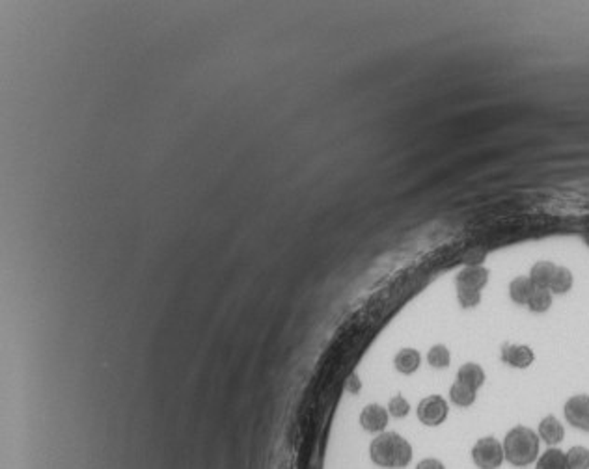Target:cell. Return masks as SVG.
Wrapping results in <instances>:
<instances>
[{
    "instance_id": "cell-6",
    "label": "cell",
    "mask_w": 589,
    "mask_h": 469,
    "mask_svg": "<svg viewBox=\"0 0 589 469\" xmlns=\"http://www.w3.org/2000/svg\"><path fill=\"white\" fill-rule=\"evenodd\" d=\"M388 408H383L381 404H368L360 414V425L366 432H371V434L384 432L388 426Z\"/></svg>"
},
{
    "instance_id": "cell-12",
    "label": "cell",
    "mask_w": 589,
    "mask_h": 469,
    "mask_svg": "<svg viewBox=\"0 0 589 469\" xmlns=\"http://www.w3.org/2000/svg\"><path fill=\"white\" fill-rule=\"evenodd\" d=\"M536 291V285L531 284L530 276H519L509 284L511 300L519 306H528V300Z\"/></svg>"
},
{
    "instance_id": "cell-24",
    "label": "cell",
    "mask_w": 589,
    "mask_h": 469,
    "mask_svg": "<svg viewBox=\"0 0 589 469\" xmlns=\"http://www.w3.org/2000/svg\"><path fill=\"white\" fill-rule=\"evenodd\" d=\"M360 386H362V384H360L359 377H356V374H351V378H349V386H347V389L351 391V393H356V391L360 389Z\"/></svg>"
},
{
    "instance_id": "cell-19",
    "label": "cell",
    "mask_w": 589,
    "mask_h": 469,
    "mask_svg": "<svg viewBox=\"0 0 589 469\" xmlns=\"http://www.w3.org/2000/svg\"><path fill=\"white\" fill-rule=\"evenodd\" d=\"M567 462H569L571 469H589V449L588 447H582V445H576V447H571L567 453Z\"/></svg>"
},
{
    "instance_id": "cell-15",
    "label": "cell",
    "mask_w": 589,
    "mask_h": 469,
    "mask_svg": "<svg viewBox=\"0 0 589 469\" xmlns=\"http://www.w3.org/2000/svg\"><path fill=\"white\" fill-rule=\"evenodd\" d=\"M450 399L455 406H461V408H468L476 402V389L465 386L462 382L457 380L455 384L450 389Z\"/></svg>"
},
{
    "instance_id": "cell-13",
    "label": "cell",
    "mask_w": 589,
    "mask_h": 469,
    "mask_svg": "<svg viewBox=\"0 0 589 469\" xmlns=\"http://www.w3.org/2000/svg\"><path fill=\"white\" fill-rule=\"evenodd\" d=\"M556 269L558 266L552 261H539V263H536L530 270L531 284L536 285V289H550Z\"/></svg>"
},
{
    "instance_id": "cell-21",
    "label": "cell",
    "mask_w": 589,
    "mask_h": 469,
    "mask_svg": "<svg viewBox=\"0 0 589 469\" xmlns=\"http://www.w3.org/2000/svg\"><path fill=\"white\" fill-rule=\"evenodd\" d=\"M408 411H410V404H408V401L405 399V397L396 395L393 399H390V402H388L390 416L396 417V419H403V417L408 416Z\"/></svg>"
},
{
    "instance_id": "cell-14",
    "label": "cell",
    "mask_w": 589,
    "mask_h": 469,
    "mask_svg": "<svg viewBox=\"0 0 589 469\" xmlns=\"http://www.w3.org/2000/svg\"><path fill=\"white\" fill-rule=\"evenodd\" d=\"M536 469H571L569 462H567V455L563 451L556 449V447H550L546 449L543 455L537 458V468Z\"/></svg>"
},
{
    "instance_id": "cell-18",
    "label": "cell",
    "mask_w": 589,
    "mask_h": 469,
    "mask_svg": "<svg viewBox=\"0 0 589 469\" xmlns=\"http://www.w3.org/2000/svg\"><path fill=\"white\" fill-rule=\"evenodd\" d=\"M428 362L435 369H446L452 363V352H450V348L446 345H435L429 350Z\"/></svg>"
},
{
    "instance_id": "cell-5",
    "label": "cell",
    "mask_w": 589,
    "mask_h": 469,
    "mask_svg": "<svg viewBox=\"0 0 589 469\" xmlns=\"http://www.w3.org/2000/svg\"><path fill=\"white\" fill-rule=\"evenodd\" d=\"M565 419L575 428L589 432V395H573L563 406Z\"/></svg>"
},
{
    "instance_id": "cell-23",
    "label": "cell",
    "mask_w": 589,
    "mask_h": 469,
    "mask_svg": "<svg viewBox=\"0 0 589 469\" xmlns=\"http://www.w3.org/2000/svg\"><path fill=\"white\" fill-rule=\"evenodd\" d=\"M416 469H446V465L437 458H425L416 465Z\"/></svg>"
},
{
    "instance_id": "cell-4",
    "label": "cell",
    "mask_w": 589,
    "mask_h": 469,
    "mask_svg": "<svg viewBox=\"0 0 589 469\" xmlns=\"http://www.w3.org/2000/svg\"><path fill=\"white\" fill-rule=\"evenodd\" d=\"M447 402L444 397L431 395L425 397L418 404V419L422 421L425 426H438L447 419Z\"/></svg>"
},
{
    "instance_id": "cell-3",
    "label": "cell",
    "mask_w": 589,
    "mask_h": 469,
    "mask_svg": "<svg viewBox=\"0 0 589 469\" xmlns=\"http://www.w3.org/2000/svg\"><path fill=\"white\" fill-rule=\"evenodd\" d=\"M472 460L476 468L479 469H500L504 464L506 455H504V445L496 440L494 436H485L472 449Z\"/></svg>"
},
{
    "instance_id": "cell-22",
    "label": "cell",
    "mask_w": 589,
    "mask_h": 469,
    "mask_svg": "<svg viewBox=\"0 0 589 469\" xmlns=\"http://www.w3.org/2000/svg\"><path fill=\"white\" fill-rule=\"evenodd\" d=\"M483 259H485V249L472 248L465 254V263H467V266H482Z\"/></svg>"
},
{
    "instance_id": "cell-10",
    "label": "cell",
    "mask_w": 589,
    "mask_h": 469,
    "mask_svg": "<svg viewBox=\"0 0 589 469\" xmlns=\"http://www.w3.org/2000/svg\"><path fill=\"white\" fill-rule=\"evenodd\" d=\"M457 380L462 382L465 386L477 391L483 386V384H485L487 377H485V371H483L482 365H477V363H474V362H468V363H465V365H461V369H459V372H457Z\"/></svg>"
},
{
    "instance_id": "cell-7",
    "label": "cell",
    "mask_w": 589,
    "mask_h": 469,
    "mask_svg": "<svg viewBox=\"0 0 589 469\" xmlns=\"http://www.w3.org/2000/svg\"><path fill=\"white\" fill-rule=\"evenodd\" d=\"M536 354L528 345H513V343H506L502 347V362L507 363L509 367L515 369H528L534 363Z\"/></svg>"
},
{
    "instance_id": "cell-9",
    "label": "cell",
    "mask_w": 589,
    "mask_h": 469,
    "mask_svg": "<svg viewBox=\"0 0 589 469\" xmlns=\"http://www.w3.org/2000/svg\"><path fill=\"white\" fill-rule=\"evenodd\" d=\"M537 434L546 445L550 447H556L558 443H561L565 438V428L561 425V421L556 416H546L545 419L539 423V430Z\"/></svg>"
},
{
    "instance_id": "cell-16",
    "label": "cell",
    "mask_w": 589,
    "mask_h": 469,
    "mask_svg": "<svg viewBox=\"0 0 589 469\" xmlns=\"http://www.w3.org/2000/svg\"><path fill=\"white\" fill-rule=\"evenodd\" d=\"M573 272H571L567 266H558L556 269L554 278H552V284H550V293L552 294H565L569 293L571 287H573Z\"/></svg>"
},
{
    "instance_id": "cell-20",
    "label": "cell",
    "mask_w": 589,
    "mask_h": 469,
    "mask_svg": "<svg viewBox=\"0 0 589 469\" xmlns=\"http://www.w3.org/2000/svg\"><path fill=\"white\" fill-rule=\"evenodd\" d=\"M457 300L461 303V308H476L482 302V291H476V289H457Z\"/></svg>"
},
{
    "instance_id": "cell-11",
    "label": "cell",
    "mask_w": 589,
    "mask_h": 469,
    "mask_svg": "<svg viewBox=\"0 0 589 469\" xmlns=\"http://www.w3.org/2000/svg\"><path fill=\"white\" fill-rule=\"evenodd\" d=\"M393 365L401 374H413L422 365V356L414 348H403L393 357Z\"/></svg>"
},
{
    "instance_id": "cell-17",
    "label": "cell",
    "mask_w": 589,
    "mask_h": 469,
    "mask_svg": "<svg viewBox=\"0 0 589 469\" xmlns=\"http://www.w3.org/2000/svg\"><path fill=\"white\" fill-rule=\"evenodd\" d=\"M552 306V293L550 289H536L528 300V308L534 313H545Z\"/></svg>"
},
{
    "instance_id": "cell-8",
    "label": "cell",
    "mask_w": 589,
    "mask_h": 469,
    "mask_svg": "<svg viewBox=\"0 0 589 469\" xmlns=\"http://www.w3.org/2000/svg\"><path fill=\"white\" fill-rule=\"evenodd\" d=\"M457 289H476L482 291L489 281V270L485 266H467L457 274Z\"/></svg>"
},
{
    "instance_id": "cell-2",
    "label": "cell",
    "mask_w": 589,
    "mask_h": 469,
    "mask_svg": "<svg viewBox=\"0 0 589 469\" xmlns=\"http://www.w3.org/2000/svg\"><path fill=\"white\" fill-rule=\"evenodd\" d=\"M502 445L506 460L515 468H526L539 458V434L528 426H513Z\"/></svg>"
},
{
    "instance_id": "cell-1",
    "label": "cell",
    "mask_w": 589,
    "mask_h": 469,
    "mask_svg": "<svg viewBox=\"0 0 589 469\" xmlns=\"http://www.w3.org/2000/svg\"><path fill=\"white\" fill-rule=\"evenodd\" d=\"M371 462L384 469H403L413 460V445L398 432H381L369 445Z\"/></svg>"
}]
</instances>
